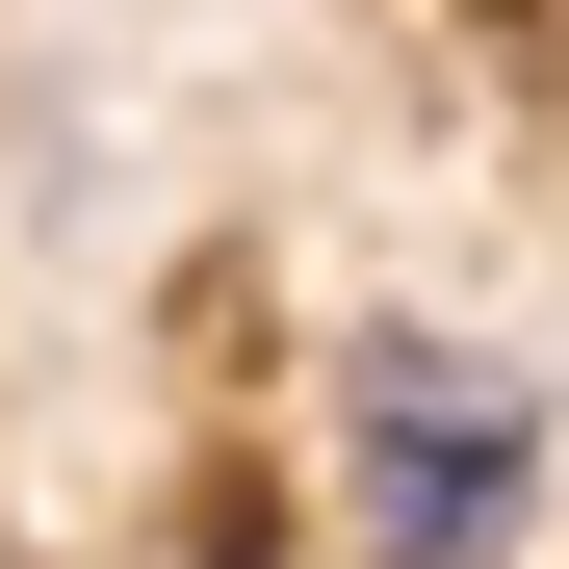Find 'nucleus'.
<instances>
[{
  "label": "nucleus",
  "instance_id": "2",
  "mask_svg": "<svg viewBox=\"0 0 569 569\" xmlns=\"http://www.w3.org/2000/svg\"><path fill=\"white\" fill-rule=\"evenodd\" d=\"M181 569H284V543H259V518H208V543H181Z\"/></svg>",
  "mask_w": 569,
  "mask_h": 569
},
{
  "label": "nucleus",
  "instance_id": "1",
  "mask_svg": "<svg viewBox=\"0 0 569 569\" xmlns=\"http://www.w3.org/2000/svg\"><path fill=\"white\" fill-rule=\"evenodd\" d=\"M311 466H337V569H518L543 518V389L440 311H362L337 389H311Z\"/></svg>",
  "mask_w": 569,
  "mask_h": 569
}]
</instances>
